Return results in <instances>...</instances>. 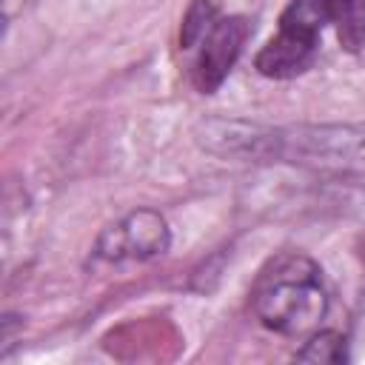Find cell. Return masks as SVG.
Listing matches in <instances>:
<instances>
[{
  "label": "cell",
  "mask_w": 365,
  "mask_h": 365,
  "mask_svg": "<svg viewBox=\"0 0 365 365\" xmlns=\"http://www.w3.org/2000/svg\"><path fill=\"white\" fill-rule=\"evenodd\" d=\"M200 143L220 157L277 160L328 174H365V123L268 128L240 120H211L200 128Z\"/></svg>",
  "instance_id": "cell-1"
},
{
  "label": "cell",
  "mask_w": 365,
  "mask_h": 365,
  "mask_svg": "<svg viewBox=\"0 0 365 365\" xmlns=\"http://www.w3.org/2000/svg\"><path fill=\"white\" fill-rule=\"evenodd\" d=\"M251 308L268 331L285 336L314 331L328 311L319 265L297 251L271 257L251 285Z\"/></svg>",
  "instance_id": "cell-2"
},
{
  "label": "cell",
  "mask_w": 365,
  "mask_h": 365,
  "mask_svg": "<svg viewBox=\"0 0 365 365\" xmlns=\"http://www.w3.org/2000/svg\"><path fill=\"white\" fill-rule=\"evenodd\" d=\"M331 23V0H288L279 14L277 34L257 51L259 74L288 80L311 68L322 29Z\"/></svg>",
  "instance_id": "cell-3"
},
{
  "label": "cell",
  "mask_w": 365,
  "mask_h": 365,
  "mask_svg": "<svg viewBox=\"0 0 365 365\" xmlns=\"http://www.w3.org/2000/svg\"><path fill=\"white\" fill-rule=\"evenodd\" d=\"M171 245L168 222L154 208H137L120 222L108 225L97 240V254L103 259H151L165 254Z\"/></svg>",
  "instance_id": "cell-4"
},
{
  "label": "cell",
  "mask_w": 365,
  "mask_h": 365,
  "mask_svg": "<svg viewBox=\"0 0 365 365\" xmlns=\"http://www.w3.org/2000/svg\"><path fill=\"white\" fill-rule=\"evenodd\" d=\"M251 34V26L245 17L240 14H231V17H220L211 31L202 37V48L197 54V63H194V86L202 91V94H214L222 80L228 77V71L234 68L237 57L242 54V46Z\"/></svg>",
  "instance_id": "cell-5"
},
{
  "label": "cell",
  "mask_w": 365,
  "mask_h": 365,
  "mask_svg": "<svg viewBox=\"0 0 365 365\" xmlns=\"http://www.w3.org/2000/svg\"><path fill=\"white\" fill-rule=\"evenodd\" d=\"M331 23L345 51L356 54L365 46V0H331Z\"/></svg>",
  "instance_id": "cell-6"
},
{
  "label": "cell",
  "mask_w": 365,
  "mask_h": 365,
  "mask_svg": "<svg viewBox=\"0 0 365 365\" xmlns=\"http://www.w3.org/2000/svg\"><path fill=\"white\" fill-rule=\"evenodd\" d=\"M217 6L211 0H194L182 17V26H180V48L191 51L194 46L202 43V37L211 31V26L217 23Z\"/></svg>",
  "instance_id": "cell-7"
},
{
  "label": "cell",
  "mask_w": 365,
  "mask_h": 365,
  "mask_svg": "<svg viewBox=\"0 0 365 365\" xmlns=\"http://www.w3.org/2000/svg\"><path fill=\"white\" fill-rule=\"evenodd\" d=\"M297 359H302V362H345L348 359L345 336L336 331H319L305 342L302 351H297Z\"/></svg>",
  "instance_id": "cell-8"
}]
</instances>
